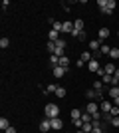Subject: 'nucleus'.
I'll use <instances>...</instances> for the list:
<instances>
[{
	"label": "nucleus",
	"mask_w": 119,
	"mask_h": 133,
	"mask_svg": "<svg viewBox=\"0 0 119 133\" xmlns=\"http://www.w3.org/2000/svg\"><path fill=\"white\" fill-rule=\"evenodd\" d=\"M44 113H46V117H48V119L58 117V115H60V107H58L56 103H48V105H46V109H44Z\"/></svg>",
	"instance_id": "1"
},
{
	"label": "nucleus",
	"mask_w": 119,
	"mask_h": 133,
	"mask_svg": "<svg viewBox=\"0 0 119 133\" xmlns=\"http://www.w3.org/2000/svg\"><path fill=\"white\" fill-rule=\"evenodd\" d=\"M40 131H44V133H50L52 131V121L48 119V117L40 121Z\"/></svg>",
	"instance_id": "2"
},
{
	"label": "nucleus",
	"mask_w": 119,
	"mask_h": 133,
	"mask_svg": "<svg viewBox=\"0 0 119 133\" xmlns=\"http://www.w3.org/2000/svg\"><path fill=\"white\" fill-rule=\"evenodd\" d=\"M66 72H68V70H66V68H62V66H56V68H52V74H54V78H64V76H66Z\"/></svg>",
	"instance_id": "3"
},
{
	"label": "nucleus",
	"mask_w": 119,
	"mask_h": 133,
	"mask_svg": "<svg viewBox=\"0 0 119 133\" xmlns=\"http://www.w3.org/2000/svg\"><path fill=\"white\" fill-rule=\"evenodd\" d=\"M50 121H52V131H60V129L64 127V121L60 117H52Z\"/></svg>",
	"instance_id": "4"
},
{
	"label": "nucleus",
	"mask_w": 119,
	"mask_h": 133,
	"mask_svg": "<svg viewBox=\"0 0 119 133\" xmlns=\"http://www.w3.org/2000/svg\"><path fill=\"white\" fill-rule=\"evenodd\" d=\"M111 107H113V103H111V101H101V103H99V109H101L103 115H109Z\"/></svg>",
	"instance_id": "5"
},
{
	"label": "nucleus",
	"mask_w": 119,
	"mask_h": 133,
	"mask_svg": "<svg viewBox=\"0 0 119 133\" xmlns=\"http://www.w3.org/2000/svg\"><path fill=\"white\" fill-rule=\"evenodd\" d=\"M85 111H87V113H91V115H95V113H99V105H97L95 101H89V103H87V107H85Z\"/></svg>",
	"instance_id": "6"
},
{
	"label": "nucleus",
	"mask_w": 119,
	"mask_h": 133,
	"mask_svg": "<svg viewBox=\"0 0 119 133\" xmlns=\"http://www.w3.org/2000/svg\"><path fill=\"white\" fill-rule=\"evenodd\" d=\"M87 70H89V72H95V74H97L99 70H101V68H99V62H97L95 58H93V60H91L89 64H87Z\"/></svg>",
	"instance_id": "7"
},
{
	"label": "nucleus",
	"mask_w": 119,
	"mask_h": 133,
	"mask_svg": "<svg viewBox=\"0 0 119 133\" xmlns=\"http://www.w3.org/2000/svg\"><path fill=\"white\" fill-rule=\"evenodd\" d=\"M101 48V40H91L89 42V52H99Z\"/></svg>",
	"instance_id": "8"
},
{
	"label": "nucleus",
	"mask_w": 119,
	"mask_h": 133,
	"mask_svg": "<svg viewBox=\"0 0 119 133\" xmlns=\"http://www.w3.org/2000/svg\"><path fill=\"white\" fill-rule=\"evenodd\" d=\"M109 34H111V32H109V28H99L97 36H99V40L103 42V40H107V38H109Z\"/></svg>",
	"instance_id": "9"
},
{
	"label": "nucleus",
	"mask_w": 119,
	"mask_h": 133,
	"mask_svg": "<svg viewBox=\"0 0 119 133\" xmlns=\"http://www.w3.org/2000/svg\"><path fill=\"white\" fill-rule=\"evenodd\" d=\"M79 60L83 62V64H89V62L93 60V52H83V54H81V58H79Z\"/></svg>",
	"instance_id": "10"
},
{
	"label": "nucleus",
	"mask_w": 119,
	"mask_h": 133,
	"mask_svg": "<svg viewBox=\"0 0 119 133\" xmlns=\"http://www.w3.org/2000/svg\"><path fill=\"white\" fill-rule=\"evenodd\" d=\"M103 70H105V74H107V76H113L117 68H115V64H113V62H109V64H107L105 68H103Z\"/></svg>",
	"instance_id": "11"
},
{
	"label": "nucleus",
	"mask_w": 119,
	"mask_h": 133,
	"mask_svg": "<svg viewBox=\"0 0 119 133\" xmlns=\"http://www.w3.org/2000/svg\"><path fill=\"white\" fill-rule=\"evenodd\" d=\"M48 38H50V42H58V40H60V32H56V30L52 28L50 34H48Z\"/></svg>",
	"instance_id": "12"
},
{
	"label": "nucleus",
	"mask_w": 119,
	"mask_h": 133,
	"mask_svg": "<svg viewBox=\"0 0 119 133\" xmlns=\"http://www.w3.org/2000/svg\"><path fill=\"white\" fill-rule=\"evenodd\" d=\"M74 30H78V32H83V20H81V18L74 20Z\"/></svg>",
	"instance_id": "13"
},
{
	"label": "nucleus",
	"mask_w": 119,
	"mask_h": 133,
	"mask_svg": "<svg viewBox=\"0 0 119 133\" xmlns=\"http://www.w3.org/2000/svg\"><path fill=\"white\" fill-rule=\"evenodd\" d=\"M10 127V121H8V117H0V129L6 131V129Z\"/></svg>",
	"instance_id": "14"
},
{
	"label": "nucleus",
	"mask_w": 119,
	"mask_h": 133,
	"mask_svg": "<svg viewBox=\"0 0 119 133\" xmlns=\"http://www.w3.org/2000/svg\"><path fill=\"white\" fill-rule=\"evenodd\" d=\"M50 22H52V28H54L56 32H62L64 30V22H56V20H50Z\"/></svg>",
	"instance_id": "15"
},
{
	"label": "nucleus",
	"mask_w": 119,
	"mask_h": 133,
	"mask_svg": "<svg viewBox=\"0 0 119 133\" xmlns=\"http://www.w3.org/2000/svg\"><path fill=\"white\" fill-rule=\"evenodd\" d=\"M109 95H111V97H119V85H111V88H109Z\"/></svg>",
	"instance_id": "16"
},
{
	"label": "nucleus",
	"mask_w": 119,
	"mask_h": 133,
	"mask_svg": "<svg viewBox=\"0 0 119 133\" xmlns=\"http://www.w3.org/2000/svg\"><path fill=\"white\" fill-rule=\"evenodd\" d=\"M87 99H99V94H97L95 89H87Z\"/></svg>",
	"instance_id": "17"
},
{
	"label": "nucleus",
	"mask_w": 119,
	"mask_h": 133,
	"mask_svg": "<svg viewBox=\"0 0 119 133\" xmlns=\"http://www.w3.org/2000/svg\"><path fill=\"white\" fill-rule=\"evenodd\" d=\"M62 32L72 34V32H74V22H64V30H62Z\"/></svg>",
	"instance_id": "18"
},
{
	"label": "nucleus",
	"mask_w": 119,
	"mask_h": 133,
	"mask_svg": "<svg viewBox=\"0 0 119 133\" xmlns=\"http://www.w3.org/2000/svg\"><path fill=\"white\" fill-rule=\"evenodd\" d=\"M60 66L66 68V70L69 68V58H68V56H62V58H60Z\"/></svg>",
	"instance_id": "19"
},
{
	"label": "nucleus",
	"mask_w": 119,
	"mask_h": 133,
	"mask_svg": "<svg viewBox=\"0 0 119 133\" xmlns=\"http://www.w3.org/2000/svg\"><path fill=\"white\" fill-rule=\"evenodd\" d=\"M81 121H83V123H91V121H93V115L85 111V113H81Z\"/></svg>",
	"instance_id": "20"
},
{
	"label": "nucleus",
	"mask_w": 119,
	"mask_h": 133,
	"mask_svg": "<svg viewBox=\"0 0 119 133\" xmlns=\"http://www.w3.org/2000/svg\"><path fill=\"white\" fill-rule=\"evenodd\" d=\"M109 58H111V60H119V48H111V52H109Z\"/></svg>",
	"instance_id": "21"
},
{
	"label": "nucleus",
	"mask_w": 119,
	"mask_h": 133,
	"mask_svg": "<svg viewBox=\"0 0 119 133\" xmlns=\"http://www.w3.org/2000/svg\"><path fill=\"white\" fill-rule=\"evenodd\" d=\"M50 64H52V68L60 66V58H58V56H54V54H52V56H50Z\"/></svg>",
	"instance_id": "22"
},
{
	"label": "nucleus",
	"mask_w": 119,
	"mask_h": 133,
	"mask_svg": "<svg viewBox=\"0 0 119 133\" xmlns=\"http://www.w3.org/2000/svg\"><path fill=\"white\" fill-rule=\"evenodd\" d=\"M81 131H83V133H91V131H93V123H83Z\"/></svg>",
	"instance_id": "23"
},
{
	"label": "nucleus",
	"mask_w": 119,
	"mask_h": 133,
	"mask_svg": "<svg viewBox=\"0 0 119 133\" xmlns=\"http://www.w3.org/2000/svg\"><path fill=\"white\" fill-rule=\"evenodd\" d=\"M8 46H10V40L8 38H0V48H2V50H6Z\"/></svg>",
	"instance_id": "24"
},
{
	"label": "nucleus",
	"mask_w": 119,
	"mask_h": 133,
	"mask_svg": "<svg viewBox=\"0 0 119 133\" xmlns=\"http://www.w3.org/2000/svg\"><path fill=\"white\" fill-rule=\"evenodd\" d=\"M56 50H58L56 42H48V52H50V54H56Z\"/></svg>",
	"instance_id": "25"
},
{
	"label": "nucleus",
	"mask_w": 119,
	"mask_h": 133,
	"mask_svg": "<svg viewBox=\"0 0 119 133\" xmlns=\"http://www.w3.org/2000/svg\"><path fill=\"white\" fill-rule=\"evenodd\" d=\"M56 95H58V97H66V88L58 85V89H56Z\"/></svg>",
	"instance_id": "26"
},
{
	"label": "nucleus",
	"mask_w": 119,
	"mask_h": 133,
	"mask_svg": "<svg viewBox=\"0 0 119 133\" xmlns=\"http://www.w3.org/2000/svg\"><path fill=\"white\" fill-rule=\"evenodd\" d=\"M69 115H72V119H81V111H79V109H72Z\"/></svg>",
	"instance_id": "27"
},
{
	"label": "nucleus",
	"mask_w": 119,
	"mask_h": 133,
	"mask_svg": "<svg viewBox=\"0 0 119 133\" xmlns=\"http://www.w3.org/2000/svg\"><path fill=\"white\" fill-rule=\"evenodd\" d=\"M115 6H117V2H115V0H107V6H105V8L113 12V10H115Z\"/></svg>",
	"instance_id": "28"
},
{
	"label": "nucleus",
	"mask_w": 119,
	"mask_h": 133,
	"mask_svg": "<svg viewBox=\"0 0 119 133\" xmlns=\"http://www.w3.org/2000/svg\"><path fill=\"white\" fill-rule=\"evenodd\" d=\"M99 52H101V54H107V56H109V52H111V48H109L107 44H101V48H99Z\"/></svg>",
	"instance_id": "29"
},
{
	"label": "nucleus",
	"mask_w": 119,
	"mask_h": 133,
	"mask_svg": "<svg viewBox=\"0 0 119 133\" xmlns=\"http://www.w3.org/2000/svg\"><path fill=\"white\" fill-rule=\"evenodd\" d=\"M109 115H111V117H119V107L113 105V107H111V111H109Z\"/></svg>",
	"instance_id": "30"
},
{
	"label": "nucleus",
	"mask_w": 119,
	"mask_h": 133,
	"mask_svg": "<svg viewBox=\"0 0 119 133\" xmlns=\"http://www.w3.org/2000/svg\"><path fill=\"white\" fill-rule=\"evenodd\" d=\"M56 46L60 48V50H66V40H64V38H60V40L56 42Z\"/></svg>",
	"instance_id": "31"
},
{
	"label": "nucleus",
	"mask_w": 119,
	"mask_h": 133,
	"mask_svg": "<svg viewBox=\"0 0 119 133\" xmlns=\"http://www.w3.org/2000/svg\"><path fill=\"white\" fill-rule=\"evenodd\" d=\"M72 123H74V125H75L78 129H81V127H83V121H81V119H72Z\"/></svg>",
	"instance_id": "32"
},
{
	"label": "nucleus",
	"mask_w": 119,
	"mask_h": 133,
	"mask_svg": "<svg viewBox=\"0 0 119 133\" xmlns=\"http://www.w3.org/2000/svg\"><path fill=\"white\" fill-rule=\"evenodd\" d=\"M111 125H113V127H119V117H111Z\"/></svg>",
	"instance_id": "33"
},
{
	"label": "nucleus",
	"mask_w": 119,
	"mask_h": 133,
	"mask_svg": "<svg viewBox=\"0 0 119 133\" xmlns=\"http://www.w3.org/2000/svg\"><path fill=\"white\" fill-rule=\"evenodd\" d=\"M99 12H101V14H105V16H109V14H113V12H111V10H107V8H99Z\"/></svg>",
	"instance_id": "34"
},
{
	"label": "nucleus",
	"mask_w": 119,
	"mask_h": 133,
	"mask_svg": "<svg viewBox=\"0 0 119 133\" xmlns=\"http://www.w3.org/2000/svg\"><path fill=\"white\" fill-rule=\"evenodd\" d=\"M4 133H16V127H12V125H10V127L6 129V131H4Z\"/></svg>",
	"instance_id": "35"
},
{
	"label": "nucleus",
	"mask_w": 119,
	"mask_h": 133,
	"mask_svg": "<svg viewBox=\"0 0 119 133\" xmlns=\"http://www.w3.org/2000/svg\"><path fill=\"white\" fill-rule=\"evenodd\" d=\"M78 40H85V30H83V32H79V36H78Z\"/></svg>",
	"instance_id": "36"
},
{
	"label": "nucleus",
	"mask_w": 119,
	"mask_h": 133,
	"mask_svg": "<svg viewBox=\"0 0 119 133\" xmlns=\"http://www.w3.org/2000/svg\"><path fill=\"white\" fill-rule=\"evenodd\" d=\"M113 78H115V79H117V82H119V68H117V70H115V74H113Z\"/></svg>",
	"instance_id": "37"
},
{
	"label": "nucleus",
	"mask_w": 119,
	"mask_h": 133,
	"mask_svg": "<svg viewBox=\"0 0 119 133\" xmlns=\"http://www.w3.org/2000/svg\"><path fill=\"white\" fill-rule=\"evenodd\" d=\"M113 101H115L113 105H117V107H119V97H115V99H113Z\"/></svg>",
	"instance_id": "38"
},
{
	"label": "nucleus",
	"mask_w": 119,
	"mask_h": 133,
	"mask_svg": "<svg viewBox=\"0 0 119 133\" xmlns=\"http://www.w3.org/2000/svg\"><path fill=\"white\" fill-rule=\"evenodd\" d=\"M75 133H83V131H81V129H78V131H75Z\"/></svg>",
	"instance_id": "39"
},
{
	"label": "nucleus",
	"mask_w": 119,
	"mask_h": 133,
	"mask_svg": "<svg viewBox=\"0 0 119 133\" xmlns=\"http://www.w3.org/2000/svg\"><path fill=\"white\" fill-rule=\"evenodd\" d=\"M117 38H119V32H117Z\"/></svg>",
	"instance_id": "40"
},
{
	"label": "nucleus",
	"mask_w": 119,
	"mask_h": 133,
	"mask_svg": "<svg viewBox=\"0 0 119 133\" xmlns=\"http://www.w3.org/2000/svg\"><path fill=\"white\" fill-rule=\"evenodd\" d=\"M40 133H44V131H40Z\"/></svg>",
	"instance_id": "41"
},
{
	"label": "nucleus",
	"mask_w": 119,
	"mask_h": 133,
	"mask_svg": "<svg viewBox=\"0 0 119 133\" xmlns=\"http://www.w3.org/2000/svg\"><path fill=\"white\" fill-rule=\"evenodd\" d=\"M50 133H52V131H50Z\"/></svg>",
	"instance_id": "42"
}]
</instances>
